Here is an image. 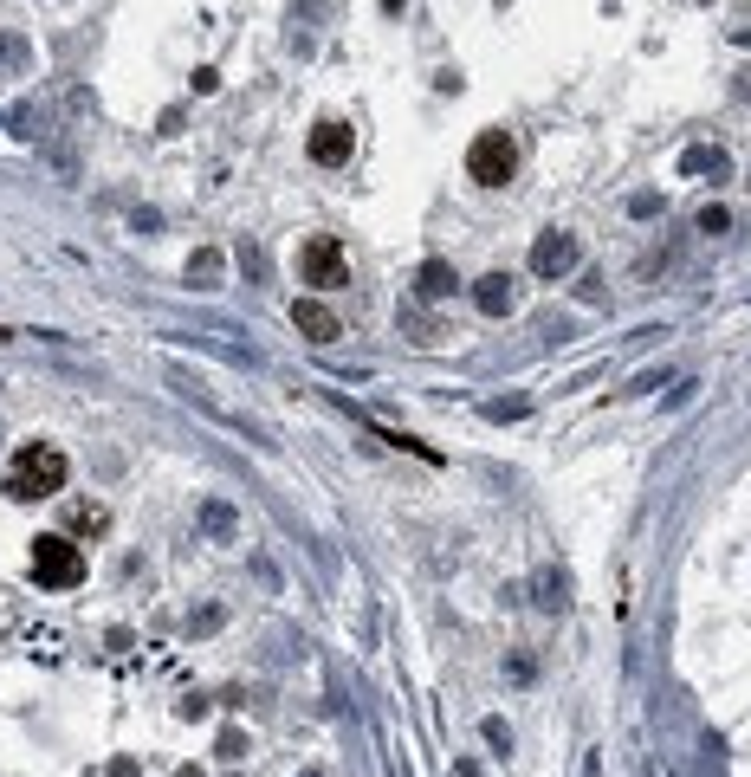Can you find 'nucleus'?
Listing matches in <instances>:
<instances>
[{
  "label": "nucleus",
  "instance_id": "20e7f679",
  "mask_svg": "<svg viewBox=\"0 0 751 777\" xmlns=\"http://www.w3.org/2000/svg\"><path fill=\"white\" fill-rule=\"evenodd\" d=\"M512 169H518V149H512V136H505V130H480V136H473L467 175L480 188H505V182H512Z\"/></svg>",
  "mask_w": 751,
  "mask_h": 777
},
{
  "label": "nucleus",
  "instance_id": "f8f14e48",
  "mask_svg": "<svg viewBox=\"0 0 751 777\" xmlns=\"http://www.w3.org/2000/svg\"><path fill=\"white\" fill-rule=\"evenodd\" d=\"M221 272H227V259L214 247H201L195 259H188V285H195V292H221Z\"/></svg>",
  "mask_w": 751,
  "mask_h": 777
},
{
  "label": "nucleus",
  "instance_id": "f03ea898",
  "mask_svg": "<svg viewBox=\"0 0 751 777\" xmlns=\"http://www.w3.org/2000/svg\"><path fill=\"white\" fill-rule=\"evenodd\" d=\"M33 577L46 590H78L85 583V551L65 531H46V538H33Z\"/></svg>",
  "mask_w": 751,
  "mask_h": 777
},
{
  "label": "nucleus",
  "instance_id": "aec40b11",
  "mask_svg": "<svg viewBox=\"0 0 751 777\" xmlns=\"http://www.w3.org/2000/svg\"><path fill=\"white\" fill-rule=\"evenodd\" d=\"M486 415H493V421H518V415H525V402H493Z\"/></svg>",
  "mask_w": 751,
  "mask_h": 777
},
{
  "label": "nucleus",
  "instance_id": "6ab92c4d",
  "mask_svg": "<svg viewBox=\"0 0 751 777\" xmlns=\"http://www.w3.org/2000/svg\"><path fill=\"white\" fill-rule=\"evenodd\" d=\"M221 758H247V739H240V732H234V726H227V732H221Z\"/></svg>",
  "mask_w": 751,
  "mask_h": 777
},
{
  "label": "nucleus",
  "instance_id": "ddd939ff",
  "mask_svg": "<svg viewBox=\"0 0 751 777\" xmlns=\"http://www.w3.org/2000/svg\"><path fill=\"white\" fill-rule=\"evenodd\" d=\"M33 72V46L26 33H0V78H26Z\"/></svg>",
  "mask_w": 751,
  "mask_h": 777
},
{
  "label": "nucleus",
  "instance_id": "4468645a",
  "mask_svg": "<svg viewBox=\"0 0 751 777\" xmlns=\"http://www.w3.org/2000/svg\"><path fill=\"white\" fill-rule=\"evenodd\" d=\"M538 609H570V577L564 570H538Z\"/></svg>",
  "mask_w": 751,
  "mask_h": 777
},
{
  "label": "nucleus",
  "instance_id": "6e6552de",
  "mask_svg": "<svg viewBox=\"0 0 751 777\" xmlns=\"http://www.w3.org/2000/svg\"><path fill=\"white\" fill-rule=\"evenodd\" d=\"M454 292H460V272L447 266V259H421V272H415V298H428V305H447Z\"/></svg>",
  "mask_w": 751,
  "mask_h": 777
},
{
  "label": "nucleus",
  "instance_id": "1a4fd4ad",
  "mask_svg": "<svg viewBox=\"0 0 751 777\" xmlns=\"http://www.w3.org/2000/svg\"><path fill=\"white\" fill-rule=\"evenodd\" d=\"M473 305H480L486 318H505V311L518 305V285H512V272H486V279H473Z\"/></svg>",
  "mask_w": 751,
  "mask_h": 777
},
{
  "label": "nucleus",
  "instance_id": "2eb2a0df",
  "mask_svg": "<svg viewBox=\"0 0 751 777\" xmlns=\"http://www.w3.org/2000/svg\"><path fill=\"white\" fill-rule=\"evenodd\" d=\"M693 227H700V234H726V227H732V214L719 208V201H706V208H700V221H693Z\"/></svg>",
  "mask_w": 751,
  "mask_h": 777
},
{
  "label": "nucleus",
  "instance_id": "b1692460",
  "mask_svg": "<svg viewBox=\"0 0 751 777\" xmlns=\"http://www.w3.org/2000/svg\"><path fill=\"white\" fill-rule=\"evenodd\" d=\"M0 124H7V111H0Z\"/></svg>",
  "mask_w": 751,
  "mask_h": 777
},
{
  "label": "nucleus",
  "instance_id": "39448f33",
  "mask_svg": "<svg viewBox=\"0 0 751 777\" xmlns=\"http://www.w3.org/2000/svg\"><path fill=\"white\" fill-rule=\"evenodd\" d=\"M577 259H583V247L564 227H544V234L531 240V272H538V279H564V272H577Z\"/></svg>",
  "mask_w": 751,
  "mask_h": 777
},
{
  "label": "nucleus",
  "instance_id": "f3484780",
  "mask_svg": "<svg viewBox=\"0 0 751 777\" xmlns=\"http://www.w3.org/2000/svg\"><path fill=\"white\" fill-rule=\"evenodd\" d=\"M72 525H78V531H104V506H78Z\"/></svg>",
  "mask_w": 751,
  "mask_h": 777
},
{
  "label": "nucleus",
  "instance_id": "dca6fc26",
  "mask_svg": "<svg viewBox=\"0 0 751 777\" xmlns=\"http://www.w3.org/2000/svg\"><path fill=\"white\" fill-rule=\"evenodd\" d=\"M240 266H247V279H266V253H259L253 240H240Z\"/></svg>",
  "mask_w": 751,
  "mask_h": 777
},
{
  "label": "nucleus",
  "instance_id": "f257e3e1",
  "mask_svg": "<svg viewBox=\"0 0 751 777\" xmlns=\"http://www.w3.org/2000/svg\"><path fill=\"white\" fill-rule=\"evenodd\" d=\"M65 473H72V460L59 454V447H20V454H13V467H7V499H52L65 486Z\"/></svg>",
  "mask_w": 751,
  "mask_h": 777
},
{
  "label": "nucleus",
  "instance_id": "9b49d317",
  "mask_svg": "<svg viewBox=\"0 0 751 777\" xmlns=\"http://www.w3.org/2000/svg\"><path fill=\"white\" fill-rule=\"evenodd\" d=\"M201 531H208L214 544H240V512L227 506V499H201Z\"/></svg>",
  "mask_w": 751,
  "mask_h": 777
},
{
  "label": "nucleus",
  "instance_id": "423d86ee",
  "mask_svg": "<svg viewBox=\"0 0 751 777\" xmlns=\"http://www.w3.org/2000/svg\"><path fill=\"white\" fill-rule=\"evenodd\" d=\"M350 149H357V136H350V124H337V117H324V124L311 130V162H318V169H344Z\"/></svg>",
  "mask_w": 751,
  "mask_h": 777
},
{
  "label": "nucleus",
  "instance_id": "0eeeda50",
  "mask_svg": "<svg viewBox=\"0 0 751 777\" xmlns=\"http://www.w3.org/2000/svg\"><path fill=\"white\" fill-rule=\"evenodd\" d=\"M292 324L311 337V344H337V337H344L337 311H331V305H318V298H292Z\"/></svg>",
  "mask_w": 751,
  "mask_h": 777
},
{
  "label": "nucleus",
  "instance_id": "9d476101",
  "mask_svg": "<svg viewBox=\"0 0 751 777\" xmlns=\"http://www.w3.org/2000/svg\"><path fill=\"white\" fill-rule=\"evenodd\" d=\"M680 175H713V182H726L732 175V156L719 143H693L687 156H680Z\"/></svg>",
  "mask_w": 751,
  "mask_h": 777
},
{
  "label": "nucleus",
  "instance_id": "a211bd4d",
  "mask_svg": "<svg viewBox=\"0 0 751 777\" xmlns=\"http://www.w3.org/2000/svg\"><path fill=\"white\" fill-rule=\"evenodd\" d=\"M486 745H499V752H512V732H505V719H486Z\"/></svg>",
  "mask_w": 751,
  "mask_h": 777
},
{
  "label": "nucleus",
  "instance_id": "5701e85b",
  "mask_svg": "<svg viewBox=\"0 0 751 777\" xmlns=\"http://www.w3.org/2000/svg\"><path fill=\"white\" fill-rule=\"evenodd\" d=\"M305 777H324V771H305Z\"/></svg>",
  "mask_w": 751,
  "mask_h": 777
},
{
  "label": "nucleus",
  "instance_id": "412c9836",
  "mask_svg": "<svg viewBox=\"0 0 751 777\" xmlns=\"http://www.w3.org/2000/svg\"><path fill=\"white\" fill-rule=\"evenodd\" d=\"M111 777H136V758H117V765H111Z\"/></svg>",
  "mask_w": 751,
  "mask_h": 777
},
{
  "label": "nucleus",
  "instance_id": "7ed1b4c3",
  "mask_svg": "<svg viewBox=\"0 0 751 777\" xmlns=\"http://www.w3.org/2000/svg\"><path fill=\"white\" fill-rule=\"evenodd\" d=\"M298 279L318 285V292H337V285H350V253L337 234H311L305 247H298Z\"/></svg>",
  "mask_w": 751,
  "mask_h": 777
},
{
  "label": "nucleus",
  "instance_id": "4be33fe9",
  "mask_svg": "<svg viewBox=\"0 0 751 777\" xmlns=\"http://www.w3.org/2000/svg\"><path fill=\"white\" fill-rule=\"evenodd\" d=\"M739 98H745V104H751V72H739Z\"/></svg>",
  "mask_w": 751,
  "mask_h": 777
}]
</instances>
